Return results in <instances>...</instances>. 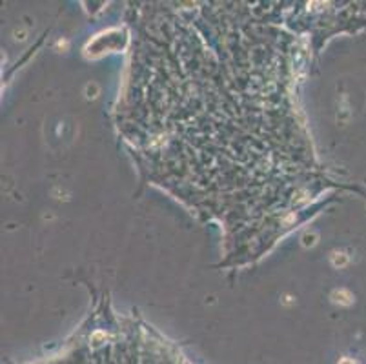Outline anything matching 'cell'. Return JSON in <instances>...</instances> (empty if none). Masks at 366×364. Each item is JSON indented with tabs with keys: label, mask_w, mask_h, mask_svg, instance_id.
I'll return each mask as SVG.
<instances>
[{
	"label": "cell",
	"mask_w": 366,
	"mask_h": 364,
	"mask_svg": "<svg viewBox=\"0 0 366 364\" xmlns=\"http://www.w3.org/2000/svg\"><path fill=\"white\" fill-rule=\"evenodd\" d=\"M341 364H355V362H354V360H350V359H344Z\"/></svg>",
	"instance_id": "1"
}]
</instances>
